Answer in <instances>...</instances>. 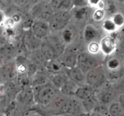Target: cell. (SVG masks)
Segmentation results:
<instances>
[{
  "instance_id": "6da1fadb",
  "label": "cell",
  "mask_w": 124,
  "mask_h": 116,
  "mask_svg": "<svg viewBox=\"0 0 124 116\" xmlns=\"http://www.w3.org/2000/svg\"><path fill=\"white\" fill-rule=\"evenodd\" d=\"M71 15L69 11L61 10L54 12L48 21L50 30L58 32L65 29L69 24Z\"/></svg>"
},
{
  "instance_id": "7a4b0ae2",
  "label": "cell",
  "mask_w": 124,
  "mask_h": 116,
  "mask_svg": "<svg viewBox=\"0 0 124 116\" xmlns=\"http://www.w3.org/2000/svg\"><path fill=\"white\" fill-rule=\"evenodd\" d=\"M36 92H34V101L39 104L47 105L55 97L56 90L53 85L49 83L43 86H38Z\"/></svg>"
},
{
  "instance_id": "3957f363",
  "label": "cell",
  "mask_w": 124,
  "mask_h": 116,
  "mask_svg": "<svg viewBox=\"0 0 124 116\" xmlns=\"http://www.w3.org/2000/svg\"><path fill=\"white\" fill-rule=\"evenodd\" d=\"M99 66V61L93 54L86 52H81L78 54L76 66L84 74Z\"/></svg>"
},
{
  "instance_id": "277c9868",
  "label": "cell",
  "mask_w": 124,
  "mask_h": 116,
  "mask_svg": "<svg viewBox=\"0 0 124 116\" xmlns=\"http://www.w3.org/2000/svg\"><path fill=\"white\" fill-rule=\"evenodd\" d=\"M86 81L92 87H98L105 81L106 74L102 66H100L90 71L85 74Z\"/></svg>"
},
{
  "instance_id": "5b68a950",
  "label": "cell",
  "mask_w": 124,
  "mask_h": 116,
  "mask_svg": "<svg viewBox=\"0 0 124 116\" xmlns=\"http://www.w3.org/2000/svg\"><path fill=\"white\" fill-rule=\"evenodd\" d=\"M113 34L110 36H105L101 41L99 45L100 49L105 55L111 54L117 46V34H115V33Z\"/></svg>"
},
{
  "instance_id": "8992f818",
  "label": "cell",
  "mask_w": 124,
  "mask_h": 116,
  "mask_svg": "<svg viewBox=\"0 0 124 116\" xmlns=\"http://www.w3.org/2000/svg\"><path fill=\"white\" fill-rule=\"evenodd\" d=\"M104 68L105 73H108L109 75L113 77H117L122 69V63L117 57H110L107 60L105 66Z\"/></svg>"
},
{
  "instance_id": "52a82bcc",
  "label": "cell",
  "mask_w": 124,
  "mask_h": 116,
  "mask_svg": "<svg viewBox=\"0 0 124 116\" xmlns=\"http://www.w3.org/2000/svg\"><path fill=\"white\" fill-rule=\"evenodd\" d=\"M77 52L74 49L64 51L61 55V64L67 69H71L77 65Z\"/></svg>"
},
{
  "instance_id": "ba28073f",
  "label": "cell",
  "mask_w": 124,
  "mask_h": 116,
  "mask_svg": "<svg viewBox=\"0 0 124 116\" xmlns=\"http://www.w3.org/2000/svg\"><path fill=\"white\" fill-rule=\"evenodd\" d=\"M0 74L6 81H13L18 77V72L13 63H5L0 68Z\"/></svg>"
},
{
  "instance_id": "9c48e42d",
  "label": "cell",
  "mask_w": 124,
  "mask_h": 116,
  "mask_svg": "<svg viewBox=\"0 0 124 116\" xmlns=\"http://www.w3.org/2000/svg\"><path fill=\"white\" fill-rule=\"evenodd\" d=\"M30 30L35 36L41 39L47 36L50 28L48 24L45 21L39 20L33 22Z\"/></svg>"
},
{
  "instance_id": "30bf717a",
  "label": "cell",
  "mask_w": 124,
  "mask_h": 116,
  "mask_svg": "<svg viewBox=\"0 0 124 116\" xmlns=\"http://www.w3.org/2000/svg\"><path fill=\"white\" fill-rule=\"evenodd\" d=\"M46 42L51 46L56 56L61 55L65 51V45L61 36H50L47 38Z\"/></svg>"
},
{
  "instance_id": "8fae6325",
  "label": "cell",
  "mask_w": 124,
  "mask_h": 116,
  "mask_svg": "<svg viewBox=\"0 0 124 116\" xmlns=\"http://www.w3.org/2000/svg\"><path fill=\"white\" fill-rule=\"evenodd\" d=\"M67 75L71 81L77 85H84L86 83L85 74L77 66L71 69H67Z\"/></svg>"
},
{
  "instance_id": "7c38bea8",
  "label": "cell",
  "mask_w": 124,
  "mask_h": 116,
  "mask_svg": "<svg viewBox=\"0 0 124 116\" xmlns=\"http://www.w3.org/2000/svg\"><path fill=\"white\" fill-rule=\"evenodd\" d=\"M17 102L23 105H28L34 101L33 89L31 87L21 90L16 97Z\"/></svg>"
},
{
  "instance_id": "4fadbf2b",
  "label": "cell",
  "mask_w": 124,
  "mask_h": 116,
  "mask_svg": "<svg viewBox=\"0 0 124 116\" xmlns=\"http://www.w3.org/2000/svg\"><path fill=\"white\" fill-rule=\"evenodd\" d=\"M41 39L38 38L33 34L31 30L27 32L24 36V44L25 47L28 50H33L37 49L38 47L41 46Z\"/></svg>"
},
{
  "instance_id": "5bb4252c",
  "label": "cell",
  "mask_w": 124,
  "mask_h": 116,
  "mask_svg": "<svg viewBox=\"0 0 124 116\" xmlns=\"http://www.w3.org/2000/svg\"><path fill=\"white\" fill-rule=\"evenodd\" d=\"M16 54V48L10 43L0 44V57L3 60L10 59Z\"/></svg>"
},
{
  "instance_id": "9a60e30c",
  "label": "cell",
  "mask_w": 124,
  "mask_h": 116,
  "mask_svg": "<svg viewBox=\"0 0 124 116\" xmlns=\"http://www.w3.org/2000/svg\"><path fill=\"white\" fill-rule=\"evenodd\" d=\"M52 11L54 12L61 10L69 11L72 7V1L69 0H53L50 1L49 4Z\"/></svg>"
},
{
  "instance_id": "2e32d148",
  "label": "cell",
  "mask_w": 124,
  "mask_h": 116,
  "mask_svg": "<svg viewBox=\"0 0 124 116\" xmlns=\"http://www.w3.org/2000/svg\"><path fill=\"white\" fill-rule=\"evenodd\" d=\"M94 88L91 86H83L78 88L75 96L79 99L85 100L94 96Z\"/></svg>"
},
{
  "instance_id": "e0dca14e",
  "label": "cell",
  "mask_w": 124,
  "mask_h": 116,
  "mask_svg": "<svg viewBox=\"0 0 124 116\" xmlns=\"http://www.w3.org/2000/svg\"><path fill=\"white\" fill-rule=\"evenodd\" d=\"M77 31L73 26H67L63 30L61 38L65 44H70L76 39Z\"/></svg>"
},
{
  "instance_id": "ac0fdd59",
  "label": "cell",
  "mask_w": 124,
  "mask_h": 116,
  "mask_svg": "<svg viewBox=\"0 0 124 116\" xmlns=\"http://www.w3.org/2000/svg\"><path fill=\"white\" fill-rule=\"evenodd\" d=\"M99 36L98 29L92 24L85 26L84 30V36L85 40L88 42H93Z\"/></svg>"
},
{
  "instance_id": "d6986e66",
  "label": "cell",
  "mask_w": 124,
  "mask_h": 116,
  "mask_svg": "<svg viewBox=\"0 0 124 116\" xmlns=\"http://www.w3.org/2000/svg\"><path fill=\"white\" fill-rule=\"evenodd\" d=\"M40 47H41V54L46 61L50 62L53 60V59L56 57L53 49L46 41L41 43Z\"/></svg>"
},
{
  "instance_id": "ffe728a7",
  "label": "cell",
  "mask_w": 124,
  "mask_h": 116,
  "mask_svg": "<svg viewBox=\"0 0 124 116\" xmlns=\"http://www.w3.org/2000/svg\"><path fill=\"white\" fill-rule=\"evenodd\" d=\"M78 88V86L77 84L69 79L65 84L61 88L60 90L62 93L65 96H71L75 94Z\"/></svg>"
},
{
  "instance_id": "44dd1931",
  "label": "cell",
  "mask_w": 124,
  "mask_h": 116,
  "mask_svg": "<svg viewBox=\"0 0 124 116\" xmlns=\"http://www.w3.org/2000/svg\"><path fill=\"white\" fill-rule=\"evenodd\" d=\"M92 12V9L90 7H78L74 12V17L78 21H84L88 19Z\"/></svg>"
},
{
  "instance_id": "7402d4cb",
  "label": "cell",
  "mask_w": 124,
  "mask_h": 116,
  "mask_svg": "<svg viewBox=\"0 0 124 116\" xmlns=\"http://www.w3.org/2000/svg\"><path fill=\"white\" fill-rule=\"evenodd\" d=\"M82 105L86 111V113L92 114L91 113L94 111L100 105L97 98L94 96H93L91 98L84 100L82 103Z\"/></svg>"
},
{
  "instance_id": "603a6c76",
  "label": "cell",
  "mask_w": 124,
  "mask_h": 116,
  "mask_svg": "<svg viewBox=\"0 0 124 116\" xmlns=\"http://www.w3.org/2000/svg\"><path fill=\"white\" fill-rule=\"evenodd\" d=\"M48 78L45 74L37 72L32 77L31 79V86L33 87H38L48 83Z\"/></svg>"
},
{
  "instance_id": "cb8c5ba5",
  "label": "cell",
  "mask_w": 124,
  "mask_h": 116,
  "mask_svg": "<svg viewBox=\"0 0 124 116\" xmlns=\"http://www.w3.org/2000/svg\"><path fill=\"white\" fill-rule=\"evenodd\" d=\"M4 93L6 94L10 98L14 96L16 91V86L13 81H6L1 86Z\"/></svg>"
},
{
  "instance_id": "d4e9b609",
  "label": "cell",
  "mask_w": 124,
  "mask_h": 116,
  "mask_svg": "<svg viewBox=\"0 0 124 116\" xmlns=\"http://www.w3.org/2000/svg\"><path fill=\"white\" fill-rule=\"evenodd\" d=\"M110 116H124V108L119 102H114L108 109Z\"/></svg>"
},
{
  "instance_id": "484cf974",
  "label": "cell",
  "mask_w": 124,
  "mask_h": 116,
  "mask_svg": "<svg viewBox=\"0 0 124 116\" xmlns=\"http://www.w3.org/2000/svg\"><path fill=\"white\" fill-rule=\"evenodd\" d=\"M16 85L18 87L21 89L30 87L31 86V79L27 76V74H21L18 75L16 79Z\"/></svg>"
},
{
  "instance_id": "4316f807",
  "label": "cell",
  "mask_w": 124,
  "mask_h": 116,
  "mask_svg": "<svg viewBox=\"0 0 124 116\" xmlns=\"http://www.w3.org/2000/svg\"><path fill=\"white\" fill-rule=\"evenodd\" d=\"M69 80L67 75L64 74H58L53 75L52 78V81L53 86L60 89Z\"/></svg>"
},
{
  "instance_id": "83f0119b",
  "label": "cell",
  "mask_w": 124,
  "mask_h": 116,
  "mask_svg": "<svg viewBox=\"0 0 124 116\" xmlns=\"http://www.w3.org/2000/svg\"><path fill=\"white\" fill-rule=\"evenodd\" d=\"M115 96V92L113 91L108 90V91L104 92V93L101 96L100 101L102 104H107V103H110V102H111V101L113 100Z\"/></svg>"
},
{
  "instance_id": "f1b7e54d",
  "label": "cell",
  "mask_w": 124,
  "mask_h": 116,
  "mask_svg": "<svg viewBox=\"0 0 124 116\" xmlns=\"http://www.w3.org/2000/svg\"><path fill=\"white\" fill-rule=\"evenodd\" d=\"M48 68L50 72L54 73L55 74H61L62 71V64H60L59 63L54 62V61H50L48 65Z\"/></svg>"
},
{
  "instance_id": "f546056e",
  "label": "cell",
  "mask_w": 124,
  "mask_h": 116,
  "mask_svg": "<svg viewBox=\"0 0 124 116\" xmlns=\"http://www.w3.org/2000/svg\"><path fill=\"white\" fill-rule=\"evenodd\" d=\"M104 9L106 10L108 13L110 15L116 14V7L113 1H105V7Z\"/></svg>"
},
{
  "instance_id": "4dcf8cb0",
  "label": "cell",
  "mask_w": 124,
  "mask_h": 116,
  "mask_svg": "<svg viewBox=\"0 0 124 116\" xmlns=\"http://www.w3.org/2000/svg\"><path fill=\"white\" fill-rule=\"evenodd\" d=\"M112 21L116 27H121L124 24V17L121 13H116L114 15Z\"/></svg>"
},
{
  "instance_id": "1f68e13d",
  "label": "cell",
  "mask_w": 124,
  "mask_h": 116,
  "mask_svg": "<svg viewBox=\"0 0 124 116\" xmlns=\"http://www.w3.org/2000/svg\"><path fill=\"white\" fill-rule=\"evenodd\" d=\"M103 28L108 32H113L116 29V26L112 20L111 19H106L103 23Z\"/></svg>"
},
{
  "instance_id": "d6a6232c",
  "label": "cell",
  "mask_w": 124,
  "mask_h": 116,
  "mask_svg": "<svg viewBox=\"0 0 124 116\" xmlns=\"http://www.w3.org/2000/svg\"><path fill=\"white\" fill-rule=\"evenodd\" d=\"M38 72L37 66L35 63H30L27 66V75L29 77L32 78V77Z\"/></svg>"
},
{
  "instance_id": "836d02e7",
  "label": "cell",
  "mask_w": 124,
  "mask_h": 116,
  "mask_svg": "<svg viewBox=\"0 0 124 116\" xmlns=\"http://www.w3.org/2000/svg\"><path fill=\"white\" fill-rule=\"evenodd\" d=\"M117 45L122 51H124V27L117 34Z\"/></svg>"
},
{
  "instance_id": "e575fe53",
  "label": "cell",
  "mask_w": 124,
  "mask_h": 116,
  "mask_svg": "<svg viewBox=\"0 0 124 116\" xmlns=\"http://www.w3.org/2000/svg\"><path fill=\"white\" fill-rule=\"evenodd\" d=\"M88 49L89 51V53L94 55L99 52V49H100V46L98 43L93 41V42L90 43L88 46Z\"/></svg>"
},
{
  "instance_id": "d590c367",
  "label": "cell",
  "mask_w": 124,
  "mask_h": 116,
  "mask_svg": "<svg viewBox=\"0 0 124 116\" xmlns=\"http://www.w3.org/2000/svg\"><path fill=\"white\" fill-rule=\"evenodd\" d=\"M23 116H44L41 112L37 109H29L24 113Z\"/></svg>"
},
{
  "instance_id": "8d00e7d4",
  "label": "cell",
  "mask_w": 124,
  "mask_h": 116,
  "mask_svg": "<svg viewBox=\"0 0 124 116\" xmlns=\"http://www.w3.org/2000/svg\"><path fill=\"white\" fill-rule=\"evenodd\" d=\"M105 15V10L102 9H98L93 13V18L96 21H101Z\"/></svg>"
},
{
  "instance_id": "74e56055",
  "label": "cell",
  "mask_w": 124,
  "mask_h": 116,
  "mask_svg": "<svg viewBox=\"0 0 124 116\" xmlns=\"http://www.w3.org/2000/svg\"><path fill=\"white\" fill-rule=\"evenodd\" d=\"M73 5L78 7H86L88 5V1H84V0H76V1H72Z\"/></svg>"
},
{
  "instance_id": "f35d334b",
  "label": "cell",
  "mask_w": 124,
  "mask_h": 116,
  "mask_svg": "<svg viewBox=\"0 0 124 116\" xmlns=\"http://www.w3.org/2000/svg\"><path fill=\"white\" fill-rule=\"evenodd\" d=\"M14 21H13V19H12V18H7L6 19L4 23V25L6 27V29H13V27L14 26Z\"/></svg>"
},
{
  "instance_id": "ab89813d",
  "label": "cell",
  "mask_w": 124,
  "mask_h": 116,
  "mask_svg": "<svg viewBox=\"0 0 124 116\" xmlns=\"http://www.w3.org/2000/svg\"><path fill=\"white\" fill-rule=\"evenodd\" d=\"M5 20H6V18H5L4 13L1 10V9H0V26L4 24Z\"/></svg>"
},
{
  "instance_id": "60d3db41",
  "label": "cell",
  "mask_w": 124,
  "mask_h": 116,
  "mask_svg": "<svg viewBox=\"0 0 124 116\" xmlns=\"http://www.w3.org/2000/svg\"><path fill=\"white\" fill-rule=\"evenodd\" d=\"M91 114L90 113H86V112H81V113H76V114H72L71 116H90Z\"/></svg>"
},
{
  "instance_id": "b9f144b4",
  "label": "cell",
  "mask_w": 124,
  "mask_h": 116,
  "mask_svg": "<svg viewBox=\"0 0 124 116\" xmlns=\"http://www.w3.org/2000/svg\"><path fill=\"white\" fill-rule=\"evenodd\" d=\"M119 103L124 108V93L121 94L119 96Z\"/></svg>"
},
{
  "instance_id": "7bdbcfd3",
  "label": "cell",
  "mask_w": 124,
  "mask_h": 116,
  "mask_svg": "<svg viewBox=\"0 0 124 116\" xmlns=\"http://www.w3.org/2000/svg\"><path fill=\"white\" fill-rule=\"evenodd\" d=\"M12 19H13L14 23H15V22H18V21L19 20V17L18 15H13V17H12Z\"/></svg>"
},
{
  "instance_id": "ee69618b",
  "label": "cell",
  "mask_w": 124,
  "mask_h": 116,
  "mask_svg": "<svg viewBox=\"0 0 124 116\" xmlns=\"http://www.w3.org/2000/svg\"><path fill=\"white\" fill-rule=\"evenodd\" d=\"M71 116V114H57L56 116Z\"/></svg>"
},
{
  "instance_id": "f6af8a7d",
  "label": "cell",
  "mask_w": 124,
  "mask_h": 116,
  "mask_svg": "<svg viewBox=\"0 0 124 116\" xmlns=\"http://www.w3.org/2000/svg\"><path fill=\"white\" fill-rule=\"evenodd\" d=\"M90 116H103L102 115H101V114H98V113H96V114H91Z\"/></svg>"
},
{
  "instance_id": "bcb514c9",
  "label": "cell",
  "mask_w": 124,
  "mask_h": 116,
  "mask_svg": "<svg viewBox=\"0 0 124 116\" xmlns=\"http://www.w3.org/2000/svg\"><path fill=\"white\" fill-rule=\"evenodd\" d=\"M122 82H123V83H122V86H123V88H124V80L123 81H122Z\"/></svg>"
},
{
  "instance_id": "7dc6e473",
  "label": "cell",
  "mask_w": 124,
  "mask_h": 116,
  "mask_svg": "<svg viewBox=\"0 0 124 116\" xmlns=\"http://www.w3.org/2000/svg\"><path fill=\"white\" fill-rule=\"evenodd\" d=\"M2 1H0V6H1V5H2Z\"/></svg>"
},
{
  "instance_id": "c3c4849f",
  "label": "cell",
  "mask_w": 124,
  "mask_h": 116,
  "mask_svg": "<svg viewBox=\"0 0 124 116\" xmlns=\"http://www.w3.org/2000/svg\"><path fill=\"white\" fill-rule=\"evenodd\" d=\"M0 116H2V115H0Z\"/></svg>"
},
{
  "instance_id": "681fc988",
  "label": "cell",
  "mask_w": 124,
  "mask_h": 116,
  "mask_svg": "<svg viewBox=\"0 0 124 116\" xmlns=\"http://www.w3.org/2000/svg\"></svg>"
}]
</instances>
